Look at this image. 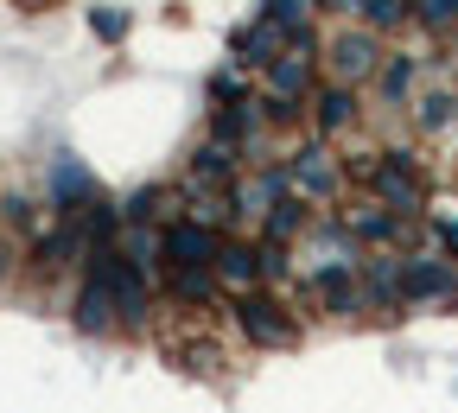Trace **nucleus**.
<instances>
[{
  "label": "nucleus",
  "instance_id": "obj_2",
  "mask_svg": "<svg viewBox=\"0 0 458 413\" xmlns=\"http://www.w3.org/2000/svg\"><path fill=\"white\" fill-rule=\"evenodd\" d=\"M325 64H331L337 89H357V83H369V77L382 71V45H376V32H363V26H344V32L325 45Z\"/></svg>",
  "mask_w": 458,
  "mask_h": 413
},
{
  "label": "nucleus",
  "instance_id": "obj_5",
  "mask_svg": "<svg viewBox=\"0 0 458 413\" xmlns=\"http://www.w3.org/2000/svg\"><path fill=\"white\" fill-rule=\"evenodd\" d=\"M216 255H223L216 229H204V223H172L165 229V261L172 267H216Z\"/></svg>",
  "mask_w": 458,
  "mask_h": 413
},
{
  "label": "nucleus",
  "instance_id": "obj_8",
  "mask_svg": "<svg viewBox=\"0 0 458 413\" xmlns=\"http://www.w3.org/2000/svg\"><path fill=\"white\" fill-rule=\"evenodd\" d=\"M77 324H83V331H96V337L122 324V299H114V286H108V280H96V274H89V286L77 292Z\"/></svg>",
  "mask_w": 458,
  "mask_h": 413
},
{
  "label": "nucleus",
  "instance_id": "obj_6",
  "mask_svg": "<svg viewBox=\"0 0 458 413\" xmlns=\"http://www.w3.org/2000/svg\"><path fill=\"white\" fill-rule=\"evenodd\" d=\"M286 185H293L300 198H331V191H337V159H331L325 147L293 153V159H286Z\"/></svg>",
  "mask_w": 458,
  "mask_h": 413
},
{
  "label": "nucleus",
  "instance_id": "obj_22",
  "mask_svg": "<svg viewBox=\"0 0 458 413\" xmlns=\"http://www.w3.org/2000/svg\"><path fill=\"white\" fill-rule=\"evenodd\" d=\"M7 267H13V249H7V235H0V280H7Z\"/></svg>",
  "mask_w": 458,
  "mask_h": 413
},
{
  "label": "nucleus",
  "instance_id": "obj_1",
  "mask_svg": "<svg viewBox=\"0 0 458 413\" xmlns=\"http://www.w3.org/2000/svg\"><path fill=\"white\" fill-rule=\"evenodd\" d=\"M401 306H408V312H445V306H458V261H445V255H408V261H401Z\"/></svg>",
  "mask_w": 458,
  "mask_h": 413
},
{
  "label": "nucleus",
  "instance_id": "obj_21",
  "mask_svg": "<svg viewBox=\"0 0 458 413\" xmlns=\"http://www.w3.org/2000/svg\"><path fill=\"white\" fill-rule=\"evenodd\" d=\"M89 26H96L102 38H122V32H128V13H122V7H102V13H89Z\"/></svg>",
  "mask_w": 458,
  "mask_h": 413
},
{
  "label": "nucleus",
  "instance_id": "obj_24",
  "mask_svg": "<svg viewBox=\"0 0 458 413\" xmlns=\"http://www.w3.org/2000/svg\"><path fill=\"white\" fill-rule=\"evenodd\" d=\"M13 7H26V13H38V7H51V0H13Z\"/></svg>",
  "mask_w": 458,
  "mask_h": 413
},
{
  "label": "nucleus",
  "instance_id": "obj_15",
  "mask_svg": "<svg viewBox=\"0 0 458 413\" xmlns=\"http://www.w3.org/2000/svg\"><path fill=\"white\" fill-rule=\"evenodd\" d=\"M172 292L191 306V299H210L216 292V267H172Z\"/></svg>",
  "mask_w": 458,
  "mask_h": 413
},
{
  "label": "nucleus",
  "instance_id": "obj_16",
  "mask_svg": "<svg viewBox=\"0 0 458 413\" xmlns=\"http://www.w3.org/2000/svg\"><path fill=\"white\" fill-rule=\"evenodd\" d=\"M261 13H267V20H280L286 32H293V38H306V20H312V0H267Z\"/></svg>",
  "mask_w": 458,
  "mask_h": 413
},
{
  "label": "nucleus",
  "instance_id": "obj_7",
  "mask_svg": "<svg viewBox=\"0 0 458 413\" xmlns=\"http://www.w3.org/2000/svg\"><path fill=\"white\" fill-rule=\"evenodd\" d=\"M261 274H267V255H261V249H249V242H223V255H216V286H229L236 299H249Z\"/></svg>",
  "mask_w": 458,
  "mask_h": 413
},
{
  "label": "nucleus",
  "instance_id": "obj_10",
  "mask_svg": "<svg viewBox=\"0 0 458 413\" xmlns=\"http://www.w3.org/2000/svg\"><path fill=\"white\" fill-rule=\"evenodd\" d=\"M51 198L57 204H96V179H89V172L77 165V159H51Z\"/></svg>",
  "mask_w": 458,
  "mask_h": 413
},
{
  "label": "nucleus",
  "instance_id": "obj_4",
  "mask_svg": "<svg viewBox=\"0 0 458 413\" xmlns=\"http://www.w3.org/2000/svg\"><path fill=\"white\" fill-rule=\"evenodd\" d=\"M363 179L382 191V204H388L394 216L427 210V185H420V172H414V165H401V159H369V165H363Z\"/></svg>",
  "mask_w": 458,
  "mask_h": 413
},
{
  "label": "nucleus",
  "instance_id": "obj_12",
  "mask_svg": "<svg viewBox=\"0 0 458 413\" xmlns=\"http://www.w3.org/2000/svg\"><path fill=\"white\" fill-rule=\"evenodd\" d=\"M351 122H357V96L351 89H325L318 96V134L331 140V134H344Z\"/></svg>",
  "mask_w": 458,
  "mask_h": 413
},
{
  "label": "nucleus",
  "instance_id": "obj_9",
  "mask_svg": "<svg viewBox=\"0 0 458 413\" xmlns=\"http://www.w3.org/2000/svg\"><path fill=\"white\" fill-rule=\"evenodd\" d=\"M191 216V198L185 191H172V185H153V191H140L134 204H128V223H172V216Z\"/></svg>",
  "mask_w": 458,
  "mask_h": 413
},
{
  "label": "nucleus",
  "instance_id": "obj_19",
  "mask_svg": "<svg viewBox=\"0 0 458 413\" xmlns=\"http://www.w3.org/2000/svg\"><path fill=\"white\" fill-rule=\"evenodd\" d=\"M363 7H369V20H376V26H401V20L414 13V0H363Z\"/></svg>",
  "mask_w": 458,
  "mask_h": 413
},
{
  "label": "nucleus",
  "instance_id": "obj_17",
  "mask_svg": "<svg viewBox=\"0 0 458 413\" xmlns=\"http://www.w3.org/2000/svg\"><path fill=\"white\" fill-rule=\"evenodd\" d=\"M414 108H420V114H414V122H420L427 134H439V128L452 122V114H458V96H420Z\"/></svg>",
  "mask_w": 458,
  "mask_h": 413
},
{
  "label": "nucleus",
  "instance_id": "obj_14",
  "mask_svg": "<svg viewBox=\"0 0 458 413\" xmlns=\"http://www.w3.org/2000/svg\"><path fill=\"white\" fill-rule=\"evenodd\" d=\"M293 235H306V204H300V198H286V204L267 216V249H286Z\"/></svg>",
  "mask_w": 458,
  "mask_h": 413
},
{
  "label": "nucleus",
  "instance_id": "obj_13",
  "mask_svg": "<svg viewBox=\"0 0 458 413\" xmlns=\"http://www.w3.org/2000/svg\"><path fill=\"white\" fill-rule=\"evenodd\" d=\"M344 229H351V235H369V242H382V235L401 229V216H388V204H357V210H344Z\"/></svg>",
  "mask_w": 458,
  "mask_h": 413
},
{
  "label": "nucleus",
  "instance_id": "obj_18",
  "mask_svg": "<svg viewBox=\"0 0 458 413\" xmlns=\"http://www.w3.org/2000/svg\"><path fill=\"white\" fill-rule=\"evenodd\" d=\"M414 13H420L433 32H452V26H458V0H414Z\"/></svg>",
  "mask_w": 458,
  "mask_h": 413
},
{
  "label": "nucleus",
  "instance_id": "obj_3",
  "mask_svg": "<svg viewBox=\"0 0 458 413\" xmlns=\"http://www.w3.org/2000/svg\"><path fill=\"white\" fill-rule=\"evenodd\" d=\"M236 324L249 331V343H267V350H293V343H300V318L286 312L280 299H267V292L236 299Z\"/></svg>",
  "mask_w": 458,
  "mask_h": 413
},
{
  "label": "nucleus",
  "instance_id": "obj_11",
  "mask_svg": "<svg viewBox=\"0 0 458 413\" xmlns=\"http://www.w3.org/2000/svg\"><path fill=\"white\" fill-rule=\"evenodd\" d=\"M229 172H236V147L229 140H210L204 153H198V165H191V179H198V191H210V185H223Z\"/></svg>",
  "mask_w": 458,
  "mask_h": 413
},
{
  "label": "nucleus",
  "instance_id": "obj_20",
  "mask_svg": "<svg viewBox=\"0 0 458 413\" xmlns=\"http://www.w3.org/2000/svg\"><path fill=\"white\" fill-rule=\"evenodd\" d=\"M382 83H388V96H408V89H414V64H408V57H388Z\"/></svg>",
  "mask_w": 458,
  "mask_h": 413
},
{
  "label": "nucleus",
  "instance_id": "obj_23",
  "mask_svg": "<svg viewBox=\"0 0 458 413\" xmlns=\"http://www.w3.org/2000/svg\"><path fill=\"white\" fill-rule=\"evenodd\" d=\"M439 223H445V242L458 249V216H439Z\"/></svg>",
  "mask_w": 458,
  "mask_h": 413
}]
</instances>
